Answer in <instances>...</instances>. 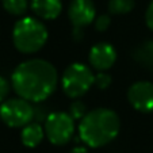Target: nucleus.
I'll return each instance as SVG.
<instances>
[{"label":"nucleus","mask_w":153,"mask_h":153,"mask_svg":"<svg viewBox=\"0 0 153 153\" xmlns=\"http://www.w3.org/2000/svg\"><path fill=\"white\" fill-rule=\"evenodd\" d=\"M69 153H88V150L84 146H76V148H73Z\"/></svg>","instance_id":"obj_21"},{"label":"nucleus","mask_w":153,"mask_h":153,"mask_svg":"<svg viewBox=\"0 0 153 153\" xmlns=\"http://www.w3.org/2000/svg\"><path fill=\"white\" fill-rule=\"evenodd\" d=\"M87 113H88V111H87V106L84 104V102L76 99V100L71 104L69 113L68 114L73 118V121H81V119L87 115Z\"/></svg>","instance_id":"obj_15"},{"label":"nucleus","mask_w":153,"mask_h":153,"mask_svg":"<svg viewBox=\"0 0 153 153\" xmlns=\"http://www.w3.org/2000/svg\"><path fill=\"white\" fill-rule=\"evenodd\" d=\"M46 26L37 18L26 16L19 19L12 30V42L23 54L37 53L45 46L48 41Z\"/></svg>","instance_id":"obj_3"},{"label":"nucleus","mask_w":153,"mask_h":153,"mask_svg":"<svg viewBox=\"0 0 153 153\" xmlns=\"http://www.w3.org/2000/svg\"><path fill=\"white\" fill-rule=\"evenodd\" d=\"M11 90V84L6 77L0 76V103H4L7 100V96Z\"/></svg>","instance_id":"obj_19"},{"label":"nucleus","mask_w":153,"mask_h":153,"mask_svg":"<svg viewBox=\"0 0 153 153\" xmlns=\"http://www.w3.org/2000/svg\"><path fill=\"white\" fill-rule=\"evenodd\" d=\"M133 58L146 69H153V41H145L133 50Z\"/></svg>","instance_id":"obj_12"},{"label":"nucleus","mask_w":153,"mask_h":153,"mask_svg":"<svg viewBox=\"0 0 153 153\" xmlns=\"http://www.w3.org/2000/svg\"><path fill=\"white\" fill-rule=\"evenodd\" d=\"M121 119L111 108L99 107L88 111L79 123V137L90 148H102L118 136Z\"/></svg>","instance_id":"obj_2"},{"label":"nucleus","mask_w":153,"mask_h":153,"mask_svg":"<svg viewBox=\"0 0 153 153\" xmlns=\"http://www.w3.org/2000/svg\"><path fill=\"white\" fill-rule=\"evenodd\" d=\"M58 75L46 60L31 58L20 62L11 76V85L18 96L30 103H43L57 88Z\"/></svg>","instance_id":"obj_1"},{"label":"nucleus","mask_w":153,"mask_h":153,"mask_svg":"<svg viewBox=\"0 0 153 153\" xmlns=\"http://www.w3.org/2000/svg\"><path fill=\"white\" fill-rule=\"evenodd\" d=\"M50 111L48 110V107L43 103H35L34 106V122L38 123H45V121L48 119V117L50 115Z\"/></svg>","instance_id":"obj_16"},{"label":"nucleus","mask_w":153,"mask_h":153,"mask_svg":"<svg viewBox=\"0 0 153 153\" xmlns=\"http://www.w3.org/2000/svg\"><path fill=\"white\" fill-rule=\"evenodd\" d=\"M136 7L134 0H110L108 1V11L113 15H125L131 12Z\"/></svg>","instance_id":"obj_13"},{"label":"nucleus","mask_w":153,"mask_h":153,"mask_svg":"<svg viewBox=\"0 0 153 153\" xmlns=\"http://www.w3.org/2000/svg\"><path fill=\"white\" fill-rule=\"evenodd\" d=\"M95 81V75L83 62H73L68 65L61 76V87L65 95L72 99L81 98L91 90Z\"/></svg>","instance_id":"obj_4"},{"label":"nucleus","mask_w":153,"mask_h":153,"mask_svg":"<svg viewBox=\"0 0 153 153\" xmlns=\"http://www.w3.org/2000/svg\"><path fill=\"white\" fill-rule=\"evenodd\" d=\"M43 129L50 144L61 146L72 140L75 134V121L68 113L56 111L48 117L43 123Z\"/></svg>","instance_id":"obj_6"},{"label":"nucleus","mask_w":153,"mask_h":153,"mask_svg":"<svg viewBox=\"0 0 153 153\" xmlns=\"http://www.w3.org/2000/svg\"><path fill=\"white\" fill-rule=\"evenodd\" d=\"M145 22H146V26L150 30H153V0L149 3L146 12H145Z\"/></svg>","instance_id":"obj_20"},{"label":"nucleus","mask_w":153,"mask_h":153,"mask_svg":"<svg viewBox=\"0 0 153 153\" xmlns=\"http://www.w3.org/2000/svg\"><path fill=\"white\" fill-rule=\"evenodd\" d=\"M4 10L11 15H23L27 11L29 0H1Z\"/></svg>","instance_id":"obj_14"},{"label":"nucleus","mask_w":153,"mask_h":153,"mask_svg":"<svg viewBox=\"0 0 153 153\" xmlns=\"http://www.w3.org/2000/svg\"><path fill=\"white\" fill-rule=\"evenodd\" d=\"M0 119L10 127H22L34 121V106L22 98L7 99L0 106Z\"/></svg>","instance_id":"obj_5"},{"label":"nucleus","mask_w":153,"mask_h":153,"mask_svg":"<svg viewBox=\"0 0 153 153\" xmlns=\"http://www.w3.org/2000/svg\"><path fill=\"white\" fill-rule=\"evenodd\" d=\"M110 23H111L110 16L107 14H102V15H99V16H96L95 22H94V26H95V30L103 33L110 27Z\"/></svg>","instance_id":"obj_18"},{"label":"nucleus","mask_w":153,"mask_h":153,"mask_svg":"<svg viewBox=\"0 0 153 153\" xmlns=\"http://www.w3.org/2000/svg\"><path fill=\"white\" fill-rule=\"evenodd\" d=\"M68 16L73 29L84 30L96 19V8L92 0H71L68 6Z\"/></svg>","instance_id":"obj_8"},{"label":"nucleus","mask_w":153,"mask_h":153,"mask_svg":"<svg viewBox=\"0 0 153 153\" xmlns=\"http://www.w3.org/2000/svg\"><path fill=\"white\" fill-rule=\"evenodd\" d=\"M113 83V79L108 73L106 72H98L95 75V81H94V85H96L99 90H107L108 87Z\"/></svg>","instance_id":"obj_17"},{"label":"nucleus","mask_w":153,"mask_h":153,"mask_svg":"<svg viewBox=\"0 0 153 153\" xmlns=\"http://www.w3.org/2000/svg\"><path fill=\"white\" fill-rule=\"evenodd\" d=\"M31 8L37 16L45 20H53L62 11L61 0H31Z\"/></svg>","instance_id":"obj_10"},{"label":"nucleus","mask_w":153,"mask_h":153,"mask_svg":"<svg viewBox=\"0 0 153 153\" xmlns=\"http://www.w3.org/2000/svg\"><path fill=\"white\" fill-rule=\"evenodd\" d=\"M90 65L98 72L108 71L117 61V50L108 42H99L94 45L88 56Z\"/></svg>","instance_id":"obj_9"},{"label":"nucleus","mask_w":153,"mask_h":153,"mask_svg":"<svg viewBox=\"0 0 153 153\" xmlns=\"http://www.w3.org/2000/svg\"><path fill=\"white\" fill-rule=\"evenodd\" d=\"M127 100L140 113H153V83L137 81L127 90Z\"/></svg>","instance_id":"obj_7"},{"label":"nucleus","mask_w":153,"mask_h":153,"mask_svg":"<svg viewBox=\"0 0 153 153\" xmlns=\"http://www.w3.org/2000/svg\"><path fill=\"white\" fill-rule=\"evenodd\" d=\"M43 137H45V129L42 127V125L38 122L33 121L31 123L26 125L22 129L20 133V140L22 144L27 148H35L42 142Z\"/></svg>","instance_id":"obj_11"}]
</instances>
